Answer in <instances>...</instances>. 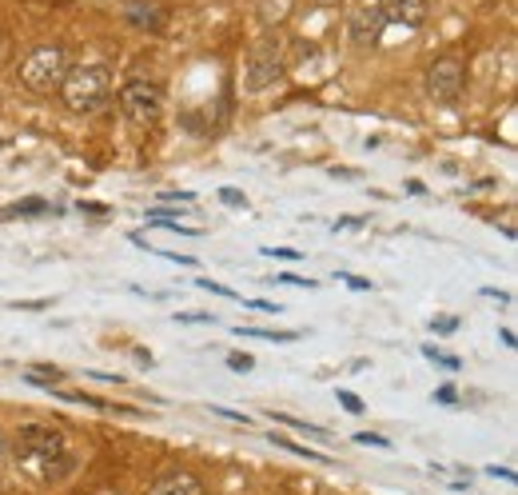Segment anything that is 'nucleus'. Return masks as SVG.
I'll list each match as a JSON object with an SVG mask.
<instances>
[{
  "mask_svg": "<svg viewBox=\"0 0 518 495\" xmlns=\"http://www.w3.org/2000/svg\"><path fill=\"white\" fill-rule=\"evenodd\" d=\"M128 20H132V24H140V28H148V32H160V28H164L160 8H156V4H140V0H132V4H128Z\"/></svg>",
  "mask_w": 518,
  "mask_h": 495,
  "instance_id": "obj_10",
  "label": "nucleus"
},
{
  "mask_svg": "<svg viewBox=\"0 0 518 495\" xmlns=\"http://www.w3.org/2000/svg\"><path fill=\"white\" fill-rule=\"evenodd\" d=\"M176 324H216V320L204 312H176Z\"/></svg>",
  "mask_w": 518,
  "mask_h": 495,
  "instance_id": "obj_22",
  "label": "nucleus"
},
{
  "mask_svg": "<svg viewBox=\"0 0 518 495\" xmlns=\"http://www.w3.org/2000/svg\"><path fill=\"white\" fill-rule=\"evenodd\" d=\"M212 416H220V420H232V424H244V428L252 424L244 412H232V408H220V404H212Z\"/></svg>",
  "mask_w": 518,
  "mask_h": 495,
  "instance_id": "obj_19",
  "label": "nucleus"
},
{
  "mask_svg": "<svg viewBox=\"0 0 518 495\" xmlns=\"http://www.w3.org/2000/svg\"><path fill=\"white\" fill-rule=\"evenodd\" d=\"M220 200H224V204H232V208H244V204H248V196H244L240 188H224V192H220Z\"/></svg>",
  "mask_w": 518,
  "mask_h": 495,
  "instance_id": "obj_20",
  "label": "nucleus"
},
{
  "mask_svg": "<svg viewBox=\"0 0 518 495\" xmlns=\"http://www.w3.org/2000/svg\"><path fill=\"white\" fill-rule=\"evenodd\" d=\"M148 495H204V488H200V480H196V476H188V472H176V476H164V480H156Z\"/></svg>",
  "mask_w": 518,
  "mask_h": 495,
  "instance_id": "obj_9",
  "label": "nucleus"
},
{
  "mask_svg": "<svg viewBox=\"0 0 518 495\" xmlns=\"http://www.w3.org/2000/svg\"><path fill=\"white\" fill-rule=\"evenodd\" d=\"M487 472H491V476H499V480H507V484H515V480H518V476H515V472H511V468H499V464H491Z\"/></svg>",
  "mask_w": 518,
  "mask_h": 495,
  "instance_id": "obj_26",
  "label": "nucleus"
},
{
  "mask_svg": "<svg viewBox=\"0 0 518 495\" xmlns=\"http://www.w3.org/2000/svg\"><path fill=\"white\" fill-rule=\"evenodd\" d=\"M120 108L132 124H156L164 112V92L152 80H128L120 88Z\"/></svg>",
  "mask_w": 518,
  "mask_h": 495,
  "instance_id": "obj_5",
  "label": "nucleus"
},
{
  "mask_svg": "<svg viewBox=\"0 0 518 495\" xmlns=\"http://www.w3.org/2000/svg\"><path fill=\"white\" fill-rule=\"evenodd\" d=\"M60 96L64 104L76 112V116H92L108 104L112 96V76L104 64H84V68H68L64 84H60Z\"/></svg>",
  "mask_w": 518,
  "mask_h": 495,
  "instance_id": "obj_2",
  "label": "nucleus"
},
{
  "mask_svg": "<svg viewBox=\"0 0 518 495\" xmlns=\"http://www.w3.org/2000/svg\"><path fill=\"white\" fill-rule=\"evenodd\" d=\"M236 336H252V340H267V344H295V332H275V328H236Z\"/></svg>",
  "mask_w": 518,
  "mask_h": 495,
  "instance_id": "obj_11",
  "label": "nucleus"
},
{
  "mask_svg": "<svg viewBox=\"0 0 518 495\" xmlns=\"http://www.w3.org/2000/svg\"><path fill=\"white\" fill-rule=\"evenodd\" d=\"M427 92H431V100H439V104H455L459 92H463V64H459L455 56L435 60L431 72H427Z\"/></svg>",
  "mask_w": 518,
  "mask_h": 495,
  "instance_id": "obj_7",
  "label": "nucleus"
},
{
  "mask_svg": "<svg viewBox=\"0 0 518 495\" xmlns=\"http://www.w3.org/2000/svg\"><path fill=\"white\" fill-rule=\"evenodd\" d=\"M335 396H339V404H343V408H347V412H355V416H359V412H363V400H359V396H351V392H347V388H335Z\"/></svg>",
  "mask_w": 518,
  "mask_h": 495,
  "instance_id": "obj_18",
  "label": "nucleus"
},
{
  "mask_svg": "<svg viewBox=\"0 0 518 495\" xmlns=\"http://www.w3.org/2000/svg\"><path fill=\"white\" fill-rule=\"evenodd\" d=\"M279 72H283V36L267 28L252 44V56H248V68H244V84L252 92H263V88H271L279 80Z\"/></svg>",
  "mask_w": 518,
  "mask_h": 495,
  "instance_id": "obj_4",
  "label": "nucleus"
},
{
  "mask_svg": "<svg viewBox=\"0 0 518 495\" xmlns=\"http://www.w3.org/2000/svg\"><path fill=\"white\" fill-rule=\"evenodd\" d=\"M435 400H439V404H459V396H455L451 388H439V392H435Z\"/></svg>",
  "mask_w": 518,
  "mask_h": 495,
  "instance_id": "obj_27",
  "label": "nucleus"
},
{
  "mask_svg": "<svg viewBox=\"0 0 518 495\" xmlns=\"http://www.w3.org/2000/svg\"><path fill=\"white\" fill-rule=\"evenodd\" d=\"M383 28H387V16H383L379 0H359L351 8V16H347V36L359 48H375L379 36H383Z\"/></svg>",
  "mask_w": 518,
  "mask_h": 495,
  "instance_id": "obj_6",
  "label": "nucleus"
},
{
  "mask_svg": "<svg viewBox=\"0 0 518 495\" xmlns=\"http://www.w3.org/2000/svg\"><path fill=\"white\" fill-rule=\"evenodd\" d=\"M271 444H275L279 452H291V456H299V460H315V464H331V460H327L323 452H311V448H299V444H291L287 436H275V432H271Z\"/></svg>",
  "mask_w": 518,
  "mask_h": 495,
  "instance_id": "obj_12",
  "label": "nucleus"
},
{
  "mask_svg": "<svg viewBox=\"0 0 518 495\" xmlns=\"http://www.w3.org/2000/svg\"><path fill=\"white\" fill-rule=\"evenodd\" d=\"M64 76H68V56H64V48H56V44H40V48H32V52L20 60V84L32 88V92H40V96L60 92Z\"/></svg>",
  "mask_w": 518,
  "mask_h": 495,
  "instance_id": "obj_3",
  "label": "nucleus"
},
{
  "mask_svg": "<svg viewBox=\"0 0 518 495\" xmlns=\"http://www.w3.org/2000/svg\"><path fill=\"white\" fill-rule=\"evenodd\" d=\"M263 256H271V260H299L295 248H263Z\"/></svg>",
  "mask_w": 518,
  "mask_h": 495,
  "instance_id": "obj_25",
  "label": "nucleus"
},
{
  "mask_svg": "<svg viewBox=\"0 0 518 495\" xmlns=\"http://www.w3.org/2000/svg\"><path fill=\"white\" fill-rule=\"evenodd\" d=\"M339 280H343L347 288H359V292H371V280H363V276H355V272H339Z\"/></svg>",
  "mask_w": 518,
  "mask_h": 495,
  "instance_id": "obj_21",
  "label": "nucleus"
},
{
  "mask_svg": "<svg viewBox=\"0 0 518 495\" xmlns=\"http://www.w3.org/2000/svg\"><path fill=\"white\" fill-rule=\"evenodd\" d=\"M423 356H427L431 364H443V368H451V372H459V368H463V360H459V356H447V352H439V348H423Z\"/></svg>",
  "mask_w": 518,
  "mask_h": 495,
  "instance_id": "obj_14",
  "label": "nucleus"
},
{
  "mask_svg": "<svg viewBox=\"0 0 518 495\" xmlns=\"http://www.w3.org/2000/svg\"><path fill=\"white\" fill-rule=\"evenodd\" d=\"M355 444H363V448H383V452L391 448V440H387V436H375V432H359Z\"/></svg>",
  "mask_w": 518,
  "mask_h": 495,
  "instance_id": "obj_16",
  "label": "nucleus"
},
{
  "mask_svg": "<svg viewBox=\"0 0 518 495\" xmlns=\"http://www.w3.org/2000/svg\"><path fill=\"white\" fill-rule=\"evenodd\" d=\"M431 328H435L439 336H451V332L459 328V320H455V316H439V320H431Z\"/></svg>",
  "mask_w": 518,
  "mask_h": 495,
  "instance_id": "obj_23",
  "label": "nucleus"
},
{
  "mask_svg": "<svg viewBox=\"0 0 518 495\" xmlns=\"http://www.w3.org/2000/svg\"><path fill=\"white\" fill-rule=\"evenodd\" d=\"M16 464L28 468L40 480H64L72 472V452L60 428H44V424H24L16 432Z\"/></svg>",
  "mask_w": 518,
  "mask_h": 495,
  "instance_id": "obj_1",
  "label": "nucleus"
},
{
  "mask_svg": "<svg viewBox=\"0 0 518 495\" xmlns=\"http://www.w3.org/2000/svg\"><path fill=\"white\" fill-rule=\"evenodd\" d=\"M271 420H279V424H287V428H295V432H307V436H315V440H331V432L319 428V424H307V420H295V416H271Z\"/></svg>",
  "mask_w": 518,
  "mask_h": 495,
  "instance_id": "obj_13",
  "label": "nucleus"
},
{
  "mask_svg": "<svg viewBox=\"0 0 518 495\" xmlns=\"http://www.w3.org/2000/svg\"><path fill=\"white\" fill-rule=\"evenodd\" d=\"M275 280H279V284H295V288H307V292H315V288H319L315 280H307V276H295V272H279Z\"/></svg>",
  "mask_w": 518,
  "mask_h": 495,
  "instance_id": "obj_15",
  "label": "nucleus"
},
{
  "mask_svg": "<svg viewBox=\"0 0 518 495\" xmlns=\"http://www.w3.org/2000/svg\"><path fill=\"white\" fill-rule=\"evenodd\" d=\"M204 292H212V296H228V300H240V292H232V288H224V284H216V280H196Z\"/></svg>",
  "mask_w": 518,
  "mask_h": 495,
  "instance_id": "obj_17",
  "label": "nucleus"
},
{
  "mask_svg": "<svg viewBox=\"0 0 518 495\" xmlns=\"http://www.w3.org/2000/svg\"><path fill=\"white\" fill-rule=\"evenodd\" d=\"M387 24H403V28H419L427 20V0H379Z\"/></svg>",
  "mask_w": 518,
  "mask_h": 495,
  "instance_id": "obj_8",
  "label": "nucleus"
},
{
  "mask_svg": "<svg viewBox=\"0 0 518 495\" xmlns=\"http://www.w3.org/2000/svg\"><path fill=\"white\" fill-rule=\"evenodd\" d=\"M228 368H232V372H252L256 360H252V356H228Z\"/></svg>",
  "mask_w": 518,
  "mask_h": 495,
  "instance_id": "obj_24",
  "label": "nucleus"
}]
</instances>
